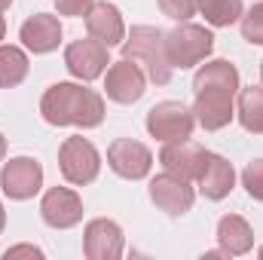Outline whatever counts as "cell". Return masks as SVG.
Listing matches in <instances>:
<instances>
[{
    "mask_svg": "<svg viewBox=\"0 0 263 260\" xmlns=\"http://www.w3.org/2000/svg\"><path fill=\"white\" fill-rule=\"evenodd\" d=\"M110 65V46H104L101 40L95 37H83V40H73L65 49V67L83 83L89 80H98Z\"/></svg>",
    "mask_w": 263,
    "mask_h": 260,
    "instance_id": "obj_6",
    "label": "cell"
},
{
    "mask_svg": "<svg viewBox=\"0 0 263 260\" xmlns=\"http://www.w3.org/2000/svg\"><path fill=\"white\" fill-rule=\"evenodd\" d=\"M242 37L254 46H263V3H254L248 12H242Z\"/></svg>",
    "mask_w": 263,
    "mask_h": 260,
    "instance_id": "obj_23",
    "label": "cell"
},
{
    "mask_svg": "<svg viewBox=\"0 0 263 260\" xmlns=\"http://www.w3.org/2000/svg\"><path fill=\"white\" fill-rule=\"evenodd\" d=\"M40 217L52 230H70L83 220V199L70 187H52L43 193L40 202Z\"/></svg>",
    "mask_w": 263,
    "mask_h": 260,
    "instance_id": "obj_12",
    "label": "cell"
},
{
    "mask_svg": "<svg viewBox=\"0 0 263 260\" xmlns=\"http://www.w3.org/2000/svg\"><path fill=\"white\" fill-rule=\"evenodd\" d=\"M40 114L49 126L95 129L104 120V98L80 83H52L40 98Z\"/></svg>",
    "mask_w": 263,
    "mask_h": 260,
    "instance_id": "obj_1",
    "label": "cell"
},
{
    "mask_svg": "<svg viewBox=\"0 0 263 260\" xmlns=\"http://www.w3.org/2000/svg\"><path fill=\"white\" fill-rule=\"evenodd\" d=\"M28 77V55L18 46H0V86L12 89Z\"/></svg>",
    "mask_w": 263,
    "mask_h": 260,
    "instance_id": "obj_22",
    "label": "cell"
},
{
    "mask_svg": "<svg viewBox=\"0 0 263 260\" xmlns=\"http://www.w3.org/2000/svg\"><path fill=\"white\" fill-rule=\"evenodd\" d=\"M107 165L126 178V181H141L150 175V165H153V153L141 144V141H132V138H117L110 147H107Z\"/></svg>",
    "mask_w": 263,
    "mask_h": 260,
    "instance_id": "obj_11",
    "label": "cell"
},
{
    "mask_svg": "<svg viewBox=\"0 0 263 260\" xmlns=\"http://www.w3.org/2000/svg\"><path fill=\"white\" fill-rule=\"evenodd\" d=\"M260 80H263V62H260Z\"/></svg>",
    "mask_w": 263,
    "mask_h": 260,
    "instance_id": "obj_32",
    "label": "cell"
},
{
    "mask_svg": "<svg viewBox=\"0 0 263 260\" xmlns=\"http://www.w3.org/2000/svg\"><path fill=\"white\" fill-rule=\"evenodd\" d=\"M214 49V34L202 25L181 22L175 31H165V55L172 67H193L205 62Z\"/></svg>",
    "mask_w": 263,
    "mask_h": 260,
    "instance_id": "obj_3",
    "label": "cell"
},
{
    "mask_svg": "<svg viewBox=\"0 0 263 260\" xmlns=\"http://www.w3.org/2000/svg\"><path fill=\"white\" fill-rule=\"evenodd\" d=\"M43 187V165L31 156H15L0 172V190L9 199H31Z\"/></svg>",
    "mask_w": 263,
    "mask_h": 260,
    "instance_id": "obj_9",
    "label": "cell"
},
{
    "mask_svg": "<svg viewBox=\"0 0 263 260\" xmlns=\"http://www.w3.org/2000/svg\"><path fill=\"white\" fill-rule=\"evenodd\" d=\"M202 86H217V89H230V92H239V70L236 65H230L227 59H214V62H205L193 77V89Z\"/></svg>",
    "mask_w": 263,
    "mask_h": 260,
    "instance_id": "obj_19",
    "label": "cell"
},
{
    "mask_svg": "<svg viewBox=\"0 0 263 260\" xmlns=\"http://www.w3.org/2000/svg\"><path fill=\"white\" fill-rule=\"evenodd\" d=\"M83 248H86L89 260H120L123 257V230H120V224L107 220V217L89 220Z\"/></svg>",
    "mask_w": 263,
    "mask_h": 260,
    "instance_id": "obj_14",
    "label": "cell"
},
{
    "mask_svg": "<svg viewBox=\"0 0 263 260\" xmlns=\"http://www.w3.org/2000/svg\"><path fill=\"white\" fill-rule=\"evenodd\" d=\"M199 12L211 28H230L242 18V0H199Z\"/></svg>",
    "mask_w": 263,
    "mask_h": 260,
    "instance_id": "obj_21",
    "label": "cell"
},
{
    "mask_svg": "<svg viewBox=\"0 0 263 260\" xmlns=\"http://www.w3.org/2000/svg\"><path fill=\"white\" fill-rule=\"evenodd\" d=\"M59 169L65 175L67 184H92L101 172V156L95 150V144L83 135H73V138H65V144L59 147Z\"/></svg>",
    "mask_w": 263,
    "mask_h": 260,
    "instance_id": "obj_4",
    "label": "cell"
},
{
    "mask_svg": "<svg viewBox=\"0 0 263 260\" xmlns=\"http://www.w3.org/2000/svg\"><path fill=\"white\" fill-rule=\"evenodd\" d=\"M18 37H22V43H25L34 55H46V52L59 49V43H62V25H59L55 15L37 12V15H31V18L22 22Z\"/></svg>",
    "mask_w": 263,
    "mask_h": 260,
    "instance_id": "obj_16",
    "label": "cell"
},
{
    "mask_svg": "<svg viewBox=\"0 0 263 260\" xmlns=\"http://www.w3.org/2000/svg\"><path fill=\"white\" fill-rule=\"evenodd\" d=\"M9 3H12V0H0V12H3V9H9Z\"/></svg>",
    "mask_w": 263,
    "mask_h": 260,
    "instance_id": "obj_31",
    "label": "cell"
},
{
    "mask_svg": "<svg viewBox=\"0 0 263 260\" xmlns=\"http://www.w3.org/2000/svg\"><path fill=\"white\" fill-rule=\"evenodd\" d=\"M144 86H147V73L144 67L132 59L123 62H114L107 67V77H104V92L110 101L117 104H135L141 95H144Z\"/></svg>",
    "mask_w": 263,
    "mask_h": 260,
    "instance_id": "obj_10",
    "label": "cell"
},
{
    "mask_svg": "<svg viewBox=\"0 0 263 260\" xmlns=\"http://www.w3.org/2000/svg\"><path fill=\"white\" fill-rule=\"evenodd\" d=\"M150 199L168 217H181V214H187L193 208L196 193H193V187H190L187 178H178L172 172H162V175H156L150 181Z\"/></svg>",
    "mask_w": 263,
    "mask_h": 260,
    "instance_id": "obj_8",
    "label": "cell"
},
{
    "mask_svg": "<svg viewBox=\"0 0 263 260\" xmlns=\"http://www.w3.org/2000/svg\"><path fill=\"white\" fill-rule=\"evenodd\" d=\"M202 156H205V147L193 144L190 138L187 141H168L159 150L162 169L172 172V175H178V178H187V181H196L199 169H202Z\"/></svg>",
    "mask_w": 263,
    "mask_h": 260,
    "instance_id": "obj_17",
    "label": "cell"
},
{
    "mask_svg": "<svg viewBox=\"0 0 263 260\" xmlns=\"http://www.w3.org/2000/svg\"><path fill=\"white\" fill-rule=\"evenodd\" d=\"M3 156H6V138L0 135V162H3Z\"/></svg>",
    "mask_w": 263,
    "mask_h": 260,
    "instance_id": "obj_28",
    "label": "cell"
},
{
    "mask_svg": "<svg viewBox=\"0 0 263 260\" xmlns=\"http://www.w3.org/2000/svg\"><path fill=\"white\" fill-rule=\"evenodd\" d=\"M193 126H196V117L181 101H159L147 110V132L162 144L187 141L193 135Z\"/></svg>",
    "mask_w": 263,
    "mask_h": 260,
    "instance_id": "obj_5",
    "label": "cell"
},
{
    "mask_svg": "<svg viewBox=\"0 0 263 260\" xmlns=\"http://www.w3.org/2000/svg\"><path fill=\"white\" fill-rule=\"evenodd\" d=\"M156 3H159L162 15H168L175 22H187L190 15L199 12V0H156Z\"/></svg>",
    "mask_w": 263,
    "mask_h": 260,
    "instance_id": "obj_25",
    "label": "cell"
},
{
    "mask_svg": "<svg viewBox=\"0 0 263 260\" xmlns=\"http://www.w3.org/2000/svg\"><path fill=\"white\" fill-rule=\"evenodd\" d=\"M3 227H6V211H3V205H0V233H3Z\"/></svg>",
    "mask_w": 263,
    "mask_h": 260,
    "instance_id": "obj_29",
    "label": "cell"
},
{
    "mask_svg": "<svg viewBox=\"0 0 263 260\" xmlns=\"http://www.w3.org/2000/svg\"><path fill=\"white\" fill-rule=\"evenodd\" d=\"M260 257H263V248H260Z\"/></svg>",
    "mask_w": 263,
    "mask_h": 260,
    "instance_id": "obj_33",
    "label": "cell"
},
{
    "mask_svg": "<svg viewBox=\"0 0 263 260\" xmlns=\"http://www.w3.org/2000/svg\"><path fill=\"white\" fill-rule=\"evenodd\" d=\"M196 184H199V193L205 196V199H214V202L227 199V196L233 193V187H236V169L220 153L205 150L202 169H199V175H196Z\"/></svg>",
    "mask_w": 263,
    "mask_h": 260,
    "instance_id": "obj_13",
    "label": "cell"
},
{
    "mask_svg": "<svg viewBox=\"0 0 263 260\" xmlns=\"http://www.w3.org/2000/svg\"><path fill=\"white\" fill-rule=\"evenodd\" d=\"M92 3H95V0H55V9H59L62 15L80 18V15H86V12L92 9Z\"/></svg>",
    "mask_w": 263,
    "mask_h": 260,
    "instance_id": "obj_26",
    "label": "cell"
},
{
    "mask_svg": "<svg viewBox=\"0 0 263 260\" xmlns=\"http://www.w3.org/2000/svg\"><path fill=\"white\" fill-rule=\"evenodd\" d=\"M86 31H89V37L101 40L104 46H123V40H126L123 12L114 3H107V0H98L86 12Z\"/></svg>",
    "mask_w": 263,
    "mask_h": 260,
    "instance_id": "obj_15",
    "label": "cell"
},
{
    "mask_svg": "<svg viewBox=\"0 0 263 260\" xmlns=\"http://www.w3.org/2000/svg\"><path fill=\"white\" fill-rule=\"evenodd\" d=\"M217 242H220V248L227 251V257H242V254H248L251 245H254V230H251V224H248L245 217L227 214V217H220V224H217Z\"/></svg>",
    "mask_w": 263,
    "mask_h": 260,
    "instance_id": "obj_18",
    "label": "cell"
},
{
    "mask_svg": "<svg viewBox=\"0 0 263 260\" xmlns=\"http://www.w3.org/2000/svg\"><path fill=\"white\" fill-rule=\"evenodd\" d=\"M193 92H196L193 117L205 132H217L233 123V117H236L233 98H236V92L217 89V86H202V89H193Z\"/></svg>",
    "mask_w": 263,
    "mask_h": 260,
    "instance_id": "obj_7",
    "label": "cell"
},
{
    "mask_svg": "<svg viewBox=\"0 0 263 260\" xmlns=\"http://www.w3.org/2000/svg\"><path fill=\"white\" fill-rule=\"evenodd\" d=\"M236 117L242 129L251 135H263V86H248L239 92V107Z\"/></svg>",
    "mask_w": 263,
    "mask_h": 260,
    "instance_id": "obj_20",
    "label": "cell"
},
{
    "mask_svg": "<svg viewBox=\"0 0 263 260\" xmlns=\"http://www.w3.org/2000/svg\"><path fill=\"white\" fill-rule=\"evenodd\" d=\"M3 34H6V22H3V15H0V40H3Z\"/></svg>",
    "mask_w": 263,
    "mask_h": 260,
    "instance_id": "obj_30",
    "label": "cell"
},
{
    "mask_svg": "<svg viewBox=\"0 0 263 260\" xmlns=\"http://www.w3.org/2000/svg\"><path fill=\"white\" fill-rule=\"evenodd\" d=\"M123 59H132L144 67V73L156 83L165 86L172 80L168 55H165V31L153 28V25H135L129 31V37L123 40Z\"/></svg>",
    "mask_w": 263,
    "mask_h": 260,
    "instance_id": "obj_2",
    "label": "cell"
},
{
    "mask_svg": "<svg viewBox=\"0 0 263 260\" xmlns=\"http://www.w3.org/2000/svg\"><path fill=\"white\" fill-rule=\"evenodd\" d=\"M242 187L248 190L251 199L263 202V159H254V162L245 165V172H242Z\"/></svg>",
    "mask_w": 263,
    "mask_h": 260,
    "instance_id": "obj_24",
    "label": "cell"
},
{
    "mask_svg": "<svg viewBox=\"0 0 263 260\" xmlns=\"http://www.w3.org/2000/svg\"><path fill=\"white\" fill-rule=\"evenodd\" d=\"M15 254H31V257H43V251L37 245H15V248H6L3 257H15Z\"/></svg>",
    "mask_w": 263,
    "mask_h": 260,
    "instance_id": "obj_27",
    "label": "cell"
}]
</instances>
